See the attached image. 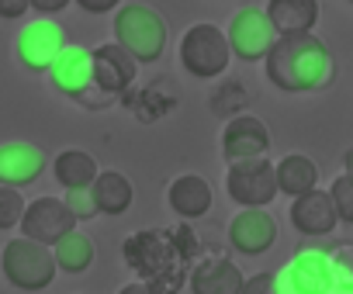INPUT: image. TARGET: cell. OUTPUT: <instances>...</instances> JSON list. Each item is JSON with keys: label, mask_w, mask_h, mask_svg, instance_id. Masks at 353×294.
Instances as JSON below:
<instances>
[{"label": "cell", "mask_w": 353, "mask_h": 294, "mask_svg": "<svg viewBox=\"0 0 353 294\" xmlns=\"http://www.w3.org/2000/svg\"><path fill=\"white\" fill-rule=\"evenodd\" d=\"M267 80L284 90V94H312L332 83L336 63L332 52L322 39L315 35H294V39H277L274 49L263 59Z\"/></svg>", "instance_id": "cell-1"}, {"label": "cell", "mask_w": 353, "mask_h": 294, "mask_svg": "<svg viewBox=\"0 0 353 294\" xmlns=\"http://www.w3.org/2000/svg\"><path fill=\"white\" fill-rule=\"evenodd\" d=\"M114 42L139 66L156 63L166 49V21L145 4H125L114 14Z\"/></svg>", "instance_id": "cell-2"}, {"label": "cell", "mask_w": 353, "mask_h": 294, "mask_svg": "<svg viewBox=\"0 0 353 294\" xmlns=\"http://www.w3.org/2000/svg\"><path fill=\"white\" fill-rule=\"evenodd\" d=\"M0 270H4L8 284L18 287V291H46L59 273L52 249L42 246V242H32L25 235H18L4 246V253H0Z\"/></svg>", "instance_id": "cell-3"}, {"label": "cell", "mask_w": 353, "mask_h": 294, "mask_svg": "<svg viewBox=\"0 0 353 294\" xmlns=\"http://www.w3.org/2000/svg\"><path fill=\"white\" fill-rule=\"evenodd\" d=\"M232 63V49L225 42V32L212 21H201L194 28L184 32L181 39V66L198 76V80H215L229 70Z\"/></svg>", "instance_id": "cell-4"}, {"label": "cell", "mask_w": 353, "mask_h": 294, "mask_svg": "<svg viewBox=\"0 0 353 294\" xmlns=\"http://www.w3.org/2000/svg\"><path fill=\"white\" fill-rule=\"evenodd\" d=\"M277 294H329L332 291V263L322 246H298L294 256L274 273Z\"/></svg>", "instance_id": "cell-5"}, {"label": "cell", "mask_w": 353, "mask_h": 294, "mask_svg": "<svg viewBox=\"0 0 353 294\" xmlns=\"http://www.w3.org/2000/svg\"><path fill=\"white\" fill-rule=\"evenodd\" d=\"M66 49V32L52 18H35L28 21L18 39H14V56L28 73H49L56 56Z\"/></svg>", "instance_id": "cell-6"}, {"label": "cell", "mask_w": 353, "mask_h": 294, "mask_svg": "<svg viewBox=\"0 0 353 294\" xmlns=\"http://www.w3.org/2000/svg\"><path fill=\"white\" fill-rule=\"evenodd\" d=\"M225 191L239 208H267L277 198V177H274V163L267 156L260 160H243V163H229L225 174Z\"/></svg>", "instance_id": "cell-7"}, {"label": "cell", "mask_w": 353, "mask_h": 294, "mask_svg": "<svg viewBox=\"0 0 353 294\" xmlns=\"http://www.w3.org/2000/svg\"><path fill=\"white\" fill-rule=\"evenodd\" d=\"M121 256L128 263V270H135V277H142V284L156 280L159 273H170L176 266H184L176 260L166 232H156V229H145V232H135L121 242Z\"/></svg>", "instance_id": "cell-8"}, {"label": "cell", "mask_w": 353, "mask_h": 294, "mask_svg": "<svg viewBox=\"0 0 353 294\" xmlns=\"http://www.w3.org/2000/svg\"><path fill=\"white\" fill-rule=\"evenodd\" d=\"M225 42H229V49H232L236 59H243V63H260V59H267V52L274 49L277 32L270 28V21H267V14H263L260 8H243V11L232 14L229 32H225Z\"/></svg>", "instance_id": "cell-9"}, {"label": "cell", "mask_w": 353, "mask_h": 294, "mask_svg": "<svg viewBox=\"0 0 353 294\" xmlns=\"http://www.w3.org/2000/svg\"><path fill=\"white\" fill-rule=\"evenodd\" d=\"M18 225H21L25 239L42 242V246H56L66 232L77 229L73 215L66 211V204L59 198H35L32 204H25V215Z\"/></svg>", "instance_id": "cell-10"}, {"label": "cell", "mask_w": 353, "mask_h": 294, "mask_svg": "<svg viewBox=\"0 0 353 294\" xmlns=\"http://www.w3.org/2000/svg\"><path fill=\"white\" fill-rule=\"evenodd\" d=\"M270 153V128L256 114H236L222 128V156L225 163L260 160Z\"/></svg>", "instance_id": "cell-11"}, {"label": "cell", "mask_w": 353, "mask_h": 294, "mask_svg": "<svg viewBox=\"0 0 353 294\" xmlns=\"http://www.w3.org/2000/svg\"><path fill=\"white\" fill-rule=\"evenodd\" d=\"M94 56V90L114 97V94H128V87L135 83L139 63L118 45V42H104L97 49H90Z\"/></svg>", "instance_id": "cell-12"}, {"label": "cell", "mask_w": 353, "mask_h": 294, "mask_svg": "<svg viewBox=\"0 0 353 294\" xmlns=\"http://www.w3.org/2000/svg\"><path fill=\"white\" fill-rule=\"evenodd\" d=\"M229 242L243 256H260L277 242V222L267 208H239L229 222Z\"/></svg>", "instance_id": "cell-13"}, {"label": "cell", "mask_w": 353, "mask_h": 294, "mask_svg": "<svg viewBox=\"0 0 353 294\" xmlns=\"http://www.w3.org/2000/svg\"><path fill=\"white\" fill-rule=\"evenodd\" d=\"M52 87L66 97H83L94 87V56L87 45H66L52 63Z\"/></svg>", "instance_id": "cell-14"}, {"label": "cell", "mask_w": 353, "mask_h": 294, "mask_svg": "<svg viewBox=\"0 0 353 294\" xmlns=\"http://www.w3.org/2000/svg\"><path fill=\"white\" fill-rule=\"evenodd\" d=\"M46 170V153L35 142H4L0 145V184L4 187H25L35 184Z\"/></svg>", "instance_id": "cell-15"}, {"label": "cell", "mask_w": 353, "mask_h": 294, "mask_svg": "<svg viewBox=\"0 0 353 294\" xmlns=\"http://www.w3.org/2000/svg\"><path fill=\"white\" fill-rule=\"evenodd\" d=\"M291 225L301 232V235H312V239H322V235H332L339 218H336V208H332V198L329 191H308L301 198L291 201Z\"/></svg>", "instance_id": "cell-16"}, {"label": "cell", "mask_w": 353, "mask_h": 294, "mask_svg": "<svg viewBox=\"0 0 353 294\" xmlns=\"http://www.w3.org/2000/svg\"><path fill=\"white\" fill-rule=\"evenodd\" d=\"M212 184L201 177V174H181L170 187H166V204L173 208L176 218L184 222H194V218H205L212 211Z\"/></svg>", "instance_id": "cell-17"}, {"label": "cell", "mask_w": 353, "mask_h": 294, "mask_svg": "<svg viewBox=\"0 0 353 294\" xmlns=\"http://www.w3.org/2000/svg\"><path fill=\"white\" fill-rule=\"evenodd\" d=\"M263 14L277 39L312 35V28L319 25V0H267Z\"/></svg>", "instance_id": "cell-18"}, {"label": "cell", "mask_w": 353, "mask_h": 294, "mask_svg": "<svg viewBox=\"0 0 353 294\" xmlns=\"http://www.w3.org/2000/svg\"><path fill=\"white\" fill-rule=\"evenodd\" d=\"M191 294H239L243 270L225 256H208L191 270Z\"/></svg>", "instance_id": "cell-19"}, {"label": "cell", "mask_w": 353, "mask_h": 294, "mask_svg": "<svg viewBox=\"0 0 353 294\" xmlns=\"http://www.w3.org/2000/svg\"><path fill=\"white\" fill-rule=\"evenodd\" d=\"M274 177H277V194H288L291 201L319 187V167L305 153H288L281 163H274Z\"/></svg>", "instance_id": "cell-20"}, {"label": "cell", "mask_w": 353, "mask_h": 294, "mask_svg": "<svg viewBox=\"0 0 353 294\" xmlns=\"http://www.w3.org/2000/svg\"><path fill=\"white\" fill-rule=\"evenodd\" d=\"M90 194H94V204H97V215H125L135 201V191H132V180L118 170H101L97 180L90 184Z\"/></svg>", "instance_id": "cell-21"}, {"label": "cell", "mask_w": 353, "mask_h": 294, "mask_svg": "<svg viewBox=\"0 0 353 294\" xmlns=\"http://www.w3.org/2000/svg\"><path fill=\"white\" fill-rule=\"evenodd\" d=\"M101 167L90 153L83 149H63L56 160H52V177L66 187V191H80V187H90L97 180Z\"/></svg>", "instance_id": "cell-22"}, {"label": "cell", "mask_w": 353, "mask_h": 294, "mask_svg": "<svg viewBox=\"0 0 353 294\" xmlns=\"http://www.w3.org/2000/svg\"><path fill=\"white\" fill-rule=\"evenodd\" d=\"M49 249H52L56 270H63V273H83V270H90V263H94V239L83 235L80 229L66 232V235H63L56 246H49Z\"/></svg>", "instance_id": "cell-23"}, {"label": "cell", "mask_w": 353, "mask_h": 294, "mask_svg": "<svg viewBox=\"0 0 353 294\" xmlns=\"http://www.w3.org/2000/svg\"><path fill=\"white\" fill-rule=\"evenodd\" d=\"M246 104H250V94L243 90L239 80L219 83V90H212V97H208L212 114H215V118H225V121L236 118V114H246Z\"/></svg>", "instance_id": "cell-24"}, {"label": "cell", "mask_w": 353, "mask_h": 294, "mask_svg": "<svg viewBox=\"0 0 353 294\" xmlns=\"http://www.w3.org/2000/svg\"><path fill=\"white\" fill-rule=\"evenodd\" d=\"M125 104H128L132 111H139V118H142V121H152V118L166 114V111L176 104V97H173L170 90L163 94V80H156V87H149V90L125 94Z\"/></svg>", "instance_id": "cell-25"}, {"label": "cell", "mask_w": 353, "mask_h": 294, "mask_svg": "<svg viewBox=\"0 0 353 294\" xmlns=\"http://www.w3.org/2000/svg\"><path fill=\"white\" fill-rule=\"evenodd\" d=\"M166 239H170L176 260H181L184 266L201 256V239H198V232L191 229V222H176L173 229H166Z\"/></svg>", "instance_id": "cell-26"}, {"label": "cell", "mask_w": 353, "mask_h": 294, "mask_svg": "<svg viewBox=\"0 0 353 294\" xmlns=\"http://www.w3.org/2000/svg\"><path fill=\"white\" fill-rule=\"evenodd\" d=\"M329 263H332V291H350L353 294V242L332 246Z\"/></svg>", "instance_id": "cell-27"}, {"label": "cell", "mask_w": 353, "mask_h": 294, "mask_svg": "<svg viewBox=\"0 0 353 294\" xmlns=\"http://www.w3.org/2000/svg\"><path fill=\"white\" fill-rule=\"evenodd\" d=\"M25 215V194L18 187H4L0 184V232H8L21 222Z\"/></svg>", "instance_id": "cell-28"}, {"label": "cell", "mask_w": 353, "mask_h": 294, "mask_svg": "<svg viewBox=\"0 0 353 294\" xmlns=\"http://www.w3.org/2000/svg\"><path fill=\"white\" fill-rule=\"evenodd\" d=\"M329 198H332V208H336V218L343 225H353V180L346 174H339L329 187Z\"/></svg>", "instance_id": "cell-29"}, {"label": "cell", "mask_w": 353, "mask_h": 294, "mask_svg": "<svg viewBox=\"0 0 353 294\" xmlns=\"http://www.w3.org/2000/svg\"><path fill=\"white\" fill-rule=\"evenodd\" d=\"M63 204H66V211L73 215V222H90V218L97 215V204H94V194H90V187L66 191Z\"/></svg>", "instance_id": "cell-30"}, {"label": "cell", "mask_w": 353, "mask_h": 294, "mask_svg": "<svg viewBox=\"0 0 353 294\" xmlns=\"http://www.w3.org/2000/svg\"><path fill=\"white\" fill-rule=\"evenodd\" d=\"M188 284V266H176V270H170V273H159L156 280H149L145 287L152 291V294H176Z\"/></svg>", "instance_id": "cell-31"}, {"label": "cell", "mask_w": 353, "mask_h": 294, "mask_svg": "<svg viewBox=\"0 0 353 294\" xmlns=\"http://www.w3.org/2000/svg\"><path fill=\"white\" fill-rule=\"evenodd\" d=\"M239 294H277V291H274V273H270V270H260V273H253V277H243Z\"/></svg>", "instance_id": "cell-32"}, {"label": "cell", "mask_w": 353, "mask_h": 294, "mask_svg": "<svg viewBox=\"0 0 353 294\" xmlns=\"http://www.w3.org/2000/svg\"><path fill=\"white\" fill-rule=\"evenodd\" d=\"M28 8H32L28 0H0V18H8V21L25 18V11H28Z\"/></svg>", "instance_id": "cell-33"}, {"label": "cell", "mask_w": 353, "mask_h": 294, "mask_svg": "<svg viewBox=\"0 0 353 294\" xmlns=\"http://www.w3.org/2000/svg\"><path fill=\"white\" fill-rule=\"evenodd\" d=\"M77 4H80L87 14H108V11H118L121 0H77Z\"/></svg>", "instance_id": "cell-34"}, {"label": "cell", "mask_w": 353, "mask_h": 294, "mask_svg": "<svg viewBox=\"0 0 353 294\" xmlns=\"http://www.w3.org/2000/svg\"><path fill=\"white\" fill-rule=\"evenodd\" d=\"M28 4H32L42 18H52V14H59V11L70 4V0H28Z\"/></svg>", "instance_id": "cell-35"}, {"label": "cell", "mask_w": 353, "mask_h": 294, "mask_svg": "<svg viewBox=\"0 0 353 294\" xmlns=\"http://www.w3.org/2000/svg\"><path fill=\"white\" fill-rule=\"evenodd\" d=\"M118 294H152V291H149V287H145L142 280H132V284H125V287H121Z\"/></svg>", "instance_id": "cell-36"}, {"label": "cell", "mask_w": 353, "mask_h": 294, "mask_svg": "<svg viewBox=\"0 0 353 294\" xmlns=\"http://www.w3.org/2000/svg\"><path fill=\"white\" fill-rule=\"evenodd\" d=\"M343 167H346L343 174H346V177L353 180V145H350V149H346V156H343Z\"/></svg>", "instance_id": "cell-37"}, {"label": "cell", "mask_w": 353, "mask_h": 294, "mask_svg": "<svg viewBox=\"0 0 353 294\" xmlns=\"http://www.w3.org/2000/svg\"><path fill=\"white\" fill-rule=\"evenodd\" d=\"M329 294H350V291H329Z\"/></svg>", "instance_id": "cell-38"}, {"label": "cell", "mask_w": 353, "mask_h": 294, "mask_svg": "<svg viewBox=\"0 0 353 294\" xmlns=\"http://www.w3.org/2000/svg\"><path fill=\"white\" fill-rule=\"evenodd\" d=\"M350 4H353V0H350Z\"/></svg>", "instance_id": "cell-39"}]
</instances>
